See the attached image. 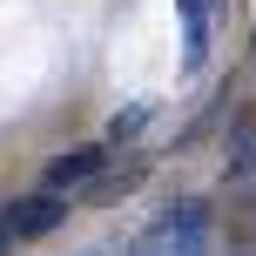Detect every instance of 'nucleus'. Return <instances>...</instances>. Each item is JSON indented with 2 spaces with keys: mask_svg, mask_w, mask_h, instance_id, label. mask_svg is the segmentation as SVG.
<instances>
[{
  "mask_svg": "<svg viewBox=\"0 0 256 256\" xmlns=\"http://www.w3.org/2000/svg\"><path fill=\"white\" fill-rule=\"evenodd\" d=\"M128 256H209V202H176L128 243Z\"/></svg>",
  "mask_w": 256,
  "mask_h": 256,
  "instance_id": "obj_1",
  "label": "nucleus"
},
{
  "mask_svg": "<svg viewBox=\"0 0 256 256\" xmlns=\"http://www.w3.org/2000/svg\"><path fill=\"white\" fill-rule=\"evenodd\" d=\"M68 189H40V196H27V202H14V216H7V230L20 236V243H34V236H54L68 222Z\"/></svg>",
  "mask_w": 256,
  "mask_h": 256,
  "instance_id": "obj_2",
  "label": "nucleus"
},
{
  "mask_svg": "<svg viewBox=\"0 0 256 256\" xmlns=\"http://www.w3.org/2000/svg\"><path fill=\"white\" fill-rule=\"evenodd\" d=\"M108 168V142H88V148H68L48 162V176H40V189H81V182H94Z\"/></svg>",
  "mask_w": 256,
  "mask_h": 256,
  "instance_id": "obj_3",
  "label": "nucleus"
},
{
  "mask_svg": "<svg viewBox=\"0 0 256 256\" xmlns=\"http://www.w3.org/2000/svg\"><path fill=\"white\" fill-rule=\"evenodd\" d=\"M142 122H148V108H142V102H135V108H122V115L108 122V148H122V142H135V135H142Z\"/></svg>",
  "mask_w": 256,
  "mask_h": 256,
  "instance_id": "obj_4",
  "label": "nucleus"
},
{
  "mask_svg": "<svg viewBox=\"0 0 256 256\" xmlns=\"http://www.w3.org/2000/svg\"><path fill=\"white\" fill-rule=\"evenodd\" d=\"M7 243H14V230H7V216H0V250H7Z\"/></svg>",
  "mask_w": 256,
  "mask_h": 256,
  "instance_id": "obj_5",
  "label": "nucleus"
},
{
  "mask_svg": "<svg viewBox=\"0 0 256 256\" xmlns=\"http://www.w3.org/2000/svg\"><path fill=\"white\" fill-rule=\"evenodd\" d=\"M94 256H102V250H94Z\"/></svg>",
  "mask_w": 256,
  "mask_h": 256,
  "instance_id": "obj_6",
  "label": "nucleus"
}]
</instances>
